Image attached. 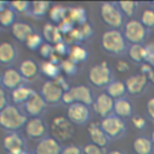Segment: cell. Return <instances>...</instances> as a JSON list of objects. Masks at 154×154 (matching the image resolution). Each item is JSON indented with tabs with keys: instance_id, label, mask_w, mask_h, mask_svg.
Wrapping results in <instances>:
<instances>
[{
	"instance_id": "cell-1",
	"label": "cell",
	"mask_w": 154,
	"mask_h": 154,
	"mask_svg": "<svg viewBox=\"0 0 154 154\" xmlns=\"http://www.w3.org/2000/svg\"><path fill=\"white\" fill-rule=\"evenodd\" d=\"M26 120V114L14 105H8L0 112V126L8 132H17L25 126Z\"/></svg>"
},
{
	"instance_id": "cell-2",
	"label": "cell",
	"mask_w": 154,
	"mask_h": 154,
	"mask_svg": "<svg viewBox=\"0 0 154 154\" xmlns=\"http://www.w3.org/2000/svg\"><path fill=\"white\" fill-rule=\"evenodd\" d=\"M101 47L112 55H123L129 48L123 32L117 29H108L102 34Z\"/></svg>"
},
{
	"instance_id": "cell-3",
	"label": "cell",
	"mask_w": 154,
	"mask_h": 154,
	"mask_svg": "<svg viewBox=\"0 0 154 154\" xmlns=\"http://www.w3.org/2000/svg\"><path fill=\"white\" fill-rule=\"evenodd\" d=\"M49 135L59 143L70 141L75 135V125L64 116H57L51 120Z\"/></svg>"
},
{
	"instance_id": "cell-4",
	"label": "cell",
	"mask_w": 154,
	"mask_h": 154,
	"mask_svg": "<svg viewBox=\"0 0 154 154\" xmlns=\"http://www.w3.org/2000/svg\"><path fill=\"white\" fill-rule=\"evenodd\" d=\"M100 16L102 22L111 29L119 30L125 24V17L118 6V2H102L100 6Z\"/></svg>"
},
{
	"instance_id": "cell-5",
	"label": "cell",
	"mask_w": 154,
	"mask_h": 154,
	"mask_svg": "<svg viewBox=\"0 0 154 154\" xmlns=\"http://www.w3.org/2000/svg\"><path fill=\"white\" fill-rule=\"evenodd\" d=\"M88 81L95 88H106L112 79V70L107 61H101L93 65L88 71Z\"/></svg>"
},
{
	"instance_id": "cell-6",
	"label": "cell",
	"mask_w": 154,
	"mask_h": 154,
	"mask_svg": "<svg viewBox=\"0 0 154 154\" xmlns=\"http://www.w3.org/2000/svg\"><path fill=\"white\" fill-rule=\"evenodd\" d=\"M123 35L130 45H143L148 36V30L140 19H128L123 26Z\"/></svg>"
},
{
	"instance_id": "cell-7",
	"label": "cell",
	"mask_w": 154,
	"mask_h": 154,
	"mask_svg": "<svg viewBox=\"0 0 154 154\" xmlns=\"http://www.w3.org/2000/svg\"><path fill=\"white\" fill-rule=\"evenodd\" d=\"M100 125L109 140H118V138L123 137L124 134L126 132L125 122L114 114L102 118L100 122Z\"/></svg>"
},
{
	"instance_id": "cell-8",
	"label": "cell",
	"mask_w": 154,
	"mask_h": 154,
	"mask_svg": "<svg viewBox=\"0 0 154 154\" xmlns=\"http://www.w3.org/2000/svg\"><path fill=\"white\" fill-rule=\"evenodd\" d=\"M47 126L45 120L41 117H34V118H28L26 124L24 126V132L28 138L30 140H35V141H40L45 137H47Z\"/></svg>"
},
{
	"instance_id": "cell-9",
	"label": "cell",
	"mask_w": 154,
	"mask_h": 154,
	"mask_svg": "<svg viewBox=\"0 0 154 154\" xmlns=\"http://www.w3.org/2000/svg\"><path fill=\"white\" fill-rule=\"evenodd\" d=\"M66 117L73 125H83L87 124L90 118L89 106L75 102L66 108Z\"/></svg>"
},
{
	"instance_id": "cell-10",
	"label": "cell",
	"mask_w": 154,
	"mask_h": 154,
	"mask_svg": "<svg viewBox=\"0 0 154 154\" xmlns=\"http://www.w3.org/2000/svg\"><path fill=\"white\" fill-rule=\"evenodd\" d=\"M40 94H41V96L43 97V100L46 101L47 105L55 106V105L61 102L64 90L59 85H57L54 81L47 79L42 84V87L40 89Z\"/></svg>"
},
{
	"instance_id": "cell-11",
	"label": "cell",
	"mask_w": 154,
	"mask_h": 154,
	"mask_svg": "<svg viewBox=\"0 0 154 154\" xmlns=\"http://www.w3.org/2000/svg\"><path fill=\"white\" fill-rule=\"evenodd\" d=\"M47 106L48 105L46 103L41 94L35 91V94L23 105V109L28 118H34V117H40L46 111Z\"/></svg>"
},
{
	"instance_id": "cell-12",
	"label": "cell",
	"mask_w": 154,
	"mask_h": 154,
	"mask_svg": "<svg viewBox=\"0 0 154 154\" xmlns=\"http://www.w3.org/2000/svg\"><path fill=\"white\" fill-rule=\"evenodd\" d=\"M91 106H93L94 112L97 116H100L101 118H106V117L113 114L114 100L103 91V93H100L94 99V102H93Z\"/></svg>"
},
{
	"instance_id": "cell-13",
	"label": "cell",
	"mask_w": 154,
	"mask_h": 154,
	"mask_svg": "<svg viewBox=\"0 0 154 154\" xmlns=\"http://www.w3.org/2000/svg\"><path fill=\"white\" fill-rule=\"evenodd\" d=\"M2 148L7 154H22L25 152V143L18 132H8L2 138Z\"/></svg>"
},
{
	"instance_id": "cell-14",
	"label": "cell",
	"mask_w": 154,
	"mask_h": 154,
	"mask_svg": "<svg viewBox=\"0 0 154 154\" xmlns=\"http://www.w3.org/2000/svg\"><path fill=\"white\" fill-rule=\"evenodd\" d=\"M124 83L126 87V91L129 94L138 95L144 91V89L147 88V85L149 83V79L146 75H142L138 72V73H135V75H131L130 77H128Z\"/></svg>"
},
{
	"instance_id": "cell-15",
	"label": "cell",
	"mask_w": 154,
	"mask_h": 154,
	"mask_svg": "<svg viewBox=\"0 0 154 154\" xmlns=\"http://www.w3.org/2000/svg\"><path fill=\"white\" fill-rule=\"evenodd\" d=\"M87 132H88V136H89L91 143H94V144H96L101 148L107 147V144L109 142V138L103 132L99 122H91L87 128Z\"/></svg>"
},
{
	"instance_id": "cell-16",
	"label": "cell",
	"mask_w": 154,
	"mask_h": 154,
	"mask_svg": "<svg viewBox=\"0 0 154 154\" xmlns=\"http://www.w3.org/2000/svg\"><path fill=\"white\" fill-rule=\"evenodd\" d=\"M1 77H2V87L11 91L24 84V79H23L22 75L19 73L18 69H14V67L6 69L2 72Z\"/></svg>"
},
{
	"instance_id": "cell-17",
	"label": "cell",
	"mask_w": 154,
	"mask_h": 154,
	"mask_svg": "<svg viewBox=\"0 0 154 154\" xmlns=\"http://www.w3.org/2000/svg\"><path fill=\"white\" fill-rule=\"evenodd\" d=\"M61 143L54 140L51 136H47L40 140L35 146V154H60L61 153Z\"/></svg>"
},
{
	"instance_id": "cell-18",
	"label": "cell",
	"mask_w": 154,
	"mask_h": 154,
	"mask_svg": "<svg viewBox=\"0 0 154 154\" xmlns=\"http://www.w3.org/2000/svg\"><path fill=\"white\" fill-rule=\"evenodd\" d=\"M18 71L22 75L24 81L32 82L40 75V66L32 59H24L23 61H20V64L18 66Z\"/></svg>"
},
{
	"instance_id": "cell-19",
	"label": "cell",
	"mask_w": 154,
	"mask_h": 154,
	"mask_svg": "<svg viewBox=\"0 0 154 154\" xmlns=\"http://www.w3.org/2000/svg\"><path fill=\"white\" fill-rule=\"evenodd\" d=\"M18 52L12 42L4 41L0 43V64L4 66H11L17 61Z\"/></svg>"
},
{
	"instance_id": "cell-20",
	"label": "cell",
	"mask_w": 154,
	"mask_h": 154,
	"mask_svg": "<svg viewBox=\"0 0 154 154\" xmlns=\"http://www.w3.org/2000/svg\"><path fill=\"white\" fill-rule=\"evenodd\" d=\"M70 93L72 94V96L75 99V102L83 103V105H87V106H90L94 102V96H93V93H91L90 88L84 85V84H78V85L71 87Z\"/></svg>"
},
{
	"instance_id": "cell-21",
	"label": "cell",
	"mask_w": 154,
	"mask_h": 154,
	"mask_svg": "<svg viewBox=\"0 0 154 154\" xmlns=\"http://www.w3.org/2000/svg\"><path fill=\"white\" fill-rule=\"evenodd\" d=\"M10 29H11L12 36L18 42H22V43H25L26 38L34 32V28L26 22H16Z\"/></svg>"
},
{
	"instance_id": "cell-22",
	"label": "cell",
	"mask_w": 154,
	"mask_h": 154,
	"mask_svg": "<svg viewBox=\"0 0 154 154\" xmlns=\"http://www.w3.org/2000/svg\"><path fill=\"white\" fill-rule=\"evenodd\" d=\"M35 94V90L25 84L16 88L14 90L11 91V101L12 105L14 106H19V105H24L32 95Z\"/></svg>"
},
{
	"instance_id": "cell-23",
	"label": "cell",
	"mask_w": 154,
	"mask_h": 154,
	"mask_svg": "<svg viewBox=\"0 0 154 154\" xmlns=\"http://www.w3.org/2000/svg\"><path fill=\"white\" fill-rule=\"evenodd\" d=\"M132 113H134V107H132V103L128 99L122 97L114 101V107H113L114 116L124 120L128 118H132Z\"/></svg>"
},
{
	"instance_id": "cell-24",
	"label": "cell",
	"mask_w": 154,
	"mask_h": 154,
	"mask_svg": "<svg viewBox=\"0 0 154 154\" xmlns=\"http://www.w3.org/2000/svg\"><path fill=\"white\" fill-rule=\"evenodd\" d=\"M42 36H43V40H46V42L51 45H55L58 42L64 41V35L60 32L59 28L53 23H46L43 25Z\"/></svg>"
},
{
	"instance_id": "cell-25",
	"label": "cell",
	"mask_w": 154,
	"mask_h": 154,
	"mask_svg": "<svg viewBox=\"0 0 154 154\" xmlns=\"http://www.w3.org/2000/svg\"><path fill=\"white\" fill-rule=\"evenodd\" d=\"M67 18L76 26H81V25L88 23V13H87L85 8L82 6L67 7Z\"/></svg>"
},
{
	"instance_id": "cell-26",
	"label": "cell",
	"mask_w": 154,
	"mask_h": 154,
	"mask_svg": "<svg viewBox=\"0 0 154 154\" xmlns=\"http://www.w3.org/2000/svg\"><path fill=\"white\" fill-rule=\"evenodd\" d=\"M132 149L135 154H152L154 146L150 138L146 136H138L132 142Z\"/></svg>"
},
{
	"instance_id": "cell-27",
	"label": "cell",
	"mask_w": 154,
	"mask_h": 154,
	"mask_svg": "<svg viewBox=\"0 0 154 154\" xmlns=\"http://www.w3.org/2000/svg\"><path fill=\"white\" fill-rule=\"evenodd\" d=\"M67 58L71 59L73 63L76 64H81V63H85L89 58V52L85 47H83L82 45H72L69 48V54Z\"/></svg>"
},
{
	"instance_id": "cell-28",
	"label": "cell",
	"mask_w": 154,
	"mask_h": 154,
	"mask_svg": "<svg viewBox=\"0 0 154 154\" xmlns=\"http://www.w3.org/2000/svg\"><path fill=\"white\" fill-rule=\"evenodd\" d=\"M40 73H42L45 77H47L48 79H55L58 76L61 75L59 64L52 63L51 60H42L40 64Z\"/></svg>"
},
{
	"instance_id": "cell-29",
	"label": "cell",
	"mask_w": 154,
	"mask_h": 154,
	"mask_svg": "<svg viewBox=\"0 0 154 154\" xmlns=\"http://www.w3.org/2000/svg\"><path fill=\"white\" fill-rule=\"evenodd\" d=\"M105 93H106L107 95H109V96L116 101V100H118V99L124 97V95H125L128 91H126L125 83H124L123 81L114 79V81H112V82L106 87Z\"/></svg>"
},
{
	"instance_id": "cell-30",
	"label": "cell",
	"mask_w": 154,
	"mask_h": 154,
	"mask_svg": "<svg viewBox=\"0 0 154 154\" xmlns=\"http://www.w3.org/2000/svg\"><path fill=\"white\" fill-rule=\"evenodd\" d=\"M129 58L136 64L146 63V45H130L128 48Z\"/></svg>"
},
{
	"instance_id": "cell-31",
	"label": "cell",
	"mask_w": 154,
	"mask_h": 154,
	"mask_svg": "<svg viewBox=\"0 0 154 154\" xmlns=\"http://www.w3.org/2000/svg\"><path fill=\"white\" fill-rule=\"evenodd\" d=\"M48 17L52 20L53 24L58 25L59 23H61L65 18H67V7L63 6V5H53L48 12Z\"/></svg>"
},
{
	"instance_id": "cell-32",
	"label": "cell",
	"mask_w": 154,
	"mask_h": 154,
	"mask_svg": "<svg viewBox=\"0 0 154 154\" xmlns=\"http://www.w3.org/2000/svg\"><path fill=\"white\" fill-rule=\"evenodd\" d=\"M52 5L48 1H32L30 5V14L36 18H42L48 14Z\"/></svg>"
},
{
	"instance_id": "cell-33",
	"label": "cell",
	"mask_w": 154,
	"mask_h": 154,
	"mask_svg": "<svg viewBox=\"0 0 154 154\" xmlns=\"http://www.w3.org/2000/svg\"><path fill=\"white\" fill-rule=\"evenodd\" d=\"M16 12L11 8L7 7L6 10L0 12V26L1 28H11L16 23Z\"/></svg>"
},
{
	"instance_id": "cell-34",
	"label": "cell",
	"mask_w": 154,
	"mask_h": 154,
	"mask_svg": "<svg viewBox=\"0 0 154 154\" xmlns=\"http://www.w3.org/2000/svg\"><path fill=\"white\" fill-rule=\"evenodd\" d=\"M59 67H60L61 73H64L65 76H76L78 72V64L73 63L69 58H64L60 61Z\"/></svg>"
},
{
	"instance_id": "cell-35",
	"label": "cell",
	"mask_w": 154,
	"mask_h": 154,
	"mask_svg": "<svg viewBox=\"0 0 154 154\" xmlns=\"http://www.w3.org/2000/svg\"><path fill=\"white\" fill-rule=\"evenodd\" d=\"M29 51H38L40 47L43 45V36L36 31H34L24 43Z\"/></svg>"
},
{
	"instance_id": "cell-36",
	"label": "cell",
	"mask_w": 154,
	"mask_h": 154,
	"mask_svg": "<svg viewBox=\"0 0 154 154\" xmlns=\"http://www.w3.org/2000/svg\"><path fill=\"white\" fill-rule=\"evenodd\" d=\"M118 6H119L122 13L124 14V17L132 19V17L136 13L138 2H136V1H120V2H118Z\"/></svg>"
},
{
	"instance_id": "cell-37",
	"label": "cell",
	"mask_w": 154,
	"mask_h": 154,
	"mask_svg": "<svg viewBox=\"0 0 154 154\" xmlns=\"http://www.w3.org/2000/svg\"><path fill=\"white\" fill-rule=\"evenodd\" d=\"M140 22L143 24V26L149 31L154 30V8H146L142 11Z\"/></svg>"
},
{
	"instance_id": "cell-38",
	"label": "cell",
	"mask_w": 154,
	"mask_h": 154,
	"mask_svg": "<svg viewBox=\"0 0 154 154\" xmlns=\"http://www.w3.org/2000/svg\"><path fill=\"white\" fill-rule=\"evenodd\" d=\"M30 5L31 2L29 1H11L10 2V7L19 14H26L30 13Z\"/></svg>"
},
{
	"instance_id": "cell-39",
	"label": "cell",
	"mask_w": 154,
	"mask_h": 154,
	"mask_svg": "<svg viewBox=\"0 0 154 154\" xmlns=\"http://www.w3.org/2000/svg\"><path fill=\"white\" fill-rule=\"evenodd\" d=\"M82 150H83V154H106L107 153L106 148H101V147H99L91 142L87 143L82 148Z\"/></svg>"
},
{
	"instance_id": "cell-40",
	"label": "cell",
	"mask_w": 154,
	"mask_h": 154,
	"mask_svg": "<svg viewBox=\"0 0 154 154\" xmlns=\"http://www.w3.org/2000/svg\"><path fill=\"white\" fill-rule=\"evenodd\" d=\"M53 46H54V53H55L57 55H59L61 59H64V57H66V58H67L70 46H69L65 41L58 42V43H55V45H53Z\"/></svg>"
},
{
	"instance_id": "cell-41",
	"label": "cell",
	"mask_w": 154,
	"mask_h": 154,
	"mask_svg": "<svg viewBox=\"0 0 154 154\" xmlns=\"http://www.w3.org/2000/svg\"><path fill=\"white\" fill-rule=\"evenodd\" d=\"M38 53L42 58H45V60H48L54 54V46L48 42H43V45L38 49Z\"/></svg>"
},
{
	"instance_id": "cell-42",
	"label": "cell",
	"mask_w": 154,
	"mask_h": 154,
	"mask_svg": "<svg viewBox=\"0 0 154 154\" xmlns=\"http://www.w3.org/2000/svg\"><path fill=\"white\" fill-rule=\"evenodd\" d=\"M57 26L59 28L60 32H61L64 36H65V35H67L69 32H71V31L76 28V25H75V24H73L69 18H65V19H64L61 23H59Z\"/></svg>"
},
{
	"instance_id": "cell-43",
	"label": "cell",
	"mask_w": 154,
	"mask_h": 154,
	"mask_svg": "<svg viewBox=\"0 0 154 154\" xmlns=\"http://www.w3.org/2000/svg\"><path fill=\"white\" fill-rule=\"evenodd\" d=\"M131 123H132L134 128L137 129V130H143V129L147 126V120H146V118L142 117V116H132Z\"/></svg>"
},
{
	"instance_id": "cell-44",
	"label": "cell",
	"mask_w": 154,
	"mask_h": 154,
	"mask_svg": "<svg viewBox=\"0 0 154 154\" xmlns=\"http://www.w3.org/2000/svg\"><path fill=\"white\" fill-rule=\"evenodd\" d=\"M146 63L154 67V42L146 45Z\"/></svg>"
},
{
	"instance_id": "cell-45",
	"label": "cell",
	"mask_w": 154,
	"mask_h": 154,
	"mask_svg": "<svg viewBox=\"0 0 154 154\" xmlns=\"http://www.w3.org/2000/svg\"><path fill=\"white\" fill-rule=\"evenodd\" d=\"M60 154H83V150L81 147H78L76 144H67V146L63 147Z\"/></svg>"
},
{
	"instance_id": "cell-46",
	"label": "cell",
	"mask_w": 154,
	"mask_h": 154,
	"mask_svg": "<svg viewBox=\"0 0 154 154\" xmlns=\"http://www.w3.org/2000/svg\"><path fill=\"white\" fill-rule=\"evenodd\" d=\"M79 29H81V31H82V35H83V38H84V41L89 40V38L93 36V34H94L93 26H91L89 23H85V24L81 25V26H79Z\"/></svg>"
},
{
	"instance_id": "cell-47",
	"label": "cell",
	"mask_w": 154,
	"mask_h": 154,
	"mask_svg": "<svg viewBox=\"0 0 154 154\" xmlns=\"http://www.w3.org/2000/svg\"><path fill=\"white\" fill-rule=\"evenodd\" d=\"M54 82H55V84L57 85H59L64 91H67V90H70V88H71V85L69 84V82L66 81V78H65V76H63V75H60V76H58L55 79H53Z\"/></svg>"
},
{
	"instance_id": "cell-48",
	"label": "cell",
	"mask_w": 154,
	"mask_h": 154,
	"mask_svg": "<svg viewBox=\"0 0 154 154\" xmlns=\"http://www.w3.org/2000/svg\"><path fill=\"white\" fill-rule=\"evenodd\" d=\"M116 67H117V70H118L119 72H128V71L130 70L129 63H128L126 60H124V59H119V60L117 61V64H116Z\"/></svg>"
},
{
	"instance_id": "cell-49",
	"label": "cell",
	"mask_w": 154,
	"mask_h": 154,
	"mask_svg": "<svg viewBox=\"0 0 154 154\" xmlns=\"http://www.w3.org/2000/svg\"><path fill=\"white\" fill-rule=\"evenodd\" d=\"M146 109H147V114L149 116V118L154 122V97H150L147 103H146Z\"/></svg>"
},
{
	"instance_id": "cell-50",
	"label": "cell",
	"mask_w": 154,
	"mask_h": 154,
	"mask_svg": "<svg viewBox=\"0 0 154 154\" xmlns=\"http://www.w3.org/2000/svg\"><path fill=\"white\" fill-rule=\"evenodd\" d=\"M61 102H63L64 105H66V106H70V105L75 103V99H73L72 94L70 93V90H67V91H64V94H63V97H61Z\"/></svg>"
},
{
	"instance_id": "cell-51",
	"label": "cell",
	"mask_w": 154,
	"mask_h": 154,
	"mask_svg": "<svg viewBox=\"0 0 154 154\" xmlns=\"http://www.w3.org/2000/svg\"><path fill=\"white\" fill-rule=\"evenodd\" d=\"M8 106V100H7V95H6V91L5 89L0 88V112L6 108Z\"/></svg>"
},
{
	"instance_id": "cell-52",
	"label": "cell",
	"mask_w": 154,
	"mask_h": 154,
	"mask_svg": "<svg viewBox=\"0 0 154 154\" xmlns=\"http://www.w3.org/2000/svg\"><path fill=\"white\" fill-rule=\"evenodd\" d=\"M154 67L152 66V65H149L148 63H143V64H141V69H140V73H142V75H146L147 77L149 76V73L152 72V70H153Z\"/></svg>"
},
{
	"instance_id": "cell-53",
	"label": "cell",
	"mask_w": 154,
	"mask_h": 154,
	"mask_svg": "<svg viewBox=\"0 0 154 154\" xmlns=\"http://www.w3.org/2000/svg\"><path fill=\"white\" fill-rule=\"evenodd\" d=\"M7 7H10V2L8 1H1L0 0V12L4 11V10H6Z\"/></svg>"
},
{
	"instance_id": "cell-54",
	"label": "cell",
	"mask_w": 154,
	"mask_h": 154,
	"mask_svg": "<svg viewBox=\"0 0 154 154\" xmlns=\"http://www.w3.org/2000/svg\"><path fill=\"white\" fill-rule=\"evenodd\" d=\"M106 154H125V152H123L120 149H112V150H108Z\"/></svg>"
},
{
	"instance_id": "cell-55",
	"label": "cell",
	"mask_w": 154,
	"mask_h": 154,
	"mask_svg": "<svg viewBox=\"0 0 154 154\" xmlns=\"http://www.w3.org/2000/svg\"><path fill=\"white\" fill-rule=\"evenodd\" d=\"M148 79H149V83H152V84L154 85V69H153V70H152V72L149 73Z\"/></svg>"
},
{
	"instance_id": "cell-56",
	"label": "cell",
	"mask_w": 154,
	"mask_h": 154,
	"mask_svg": "<svg viewBox=\"0 0 154 154\" xmlns=\"http://www.w3.org/2000/svg\"><path fill=\"white\" fill-rule=\"evenodd\" d=\"M150 141H152V143H153V146H154V130H153L152 134H150Z\"/></svg>"
},
{
	"instance_id": "cell-57",
	"label": "cell",
	"mask_w": 154,
	"mask_h": 154,
	"mask_svg": "<svg viewBox=\"0 0 154 154\" xmlns=\"http://www.w3.org/2000/svg\"><path fill=\"white\" fill-rule=\"evenodd\" d=\"M22 154H35V153H32V152H28V150H25V152H23Z\"/></svg>"
},
{
	"instance_id": "cell-58",
	"label": "cell",
	"mask_w": 154,
	"mask_h": 154,
	"mask_svg": "<svg viewBox=\"0 0 154 154\" xmlns=\"http://www.w3.org/2000/svg\"><path fill=\"white\" fill-rule=\"evenodd\" d=\"M0 88H2V77L0 75Z\"/></svg>"
},
{
	"instance_id": "cell-59",
	"label": "cell",
	"mask_w": 154,
	"mask_h": 154,
	"mask_svg": "<svg viewBox=\"0 0 154 154\" xmlns=\"http://www.w3.org/2000/svg\"><path fill=\"white\" fill-rule=\"evenodd\" d=\"M150 5H152V8H154V1H152V2H150Z\"/></svg>"
},
{
	"instance_id": "cell-60",
	"label": "cell",
	"mask_w": 154,
	"mask_h": 154,
	"mask_svg": "<svg viewBox=\"0 0 154 154\" xmlns=\"http://www.w3.org/2000/svg\"><path fill=\"white\" fill-rule=\"evenodd\" d=\"M0 30H1V26H0Z\"/></svg>"
}]
</instances>
